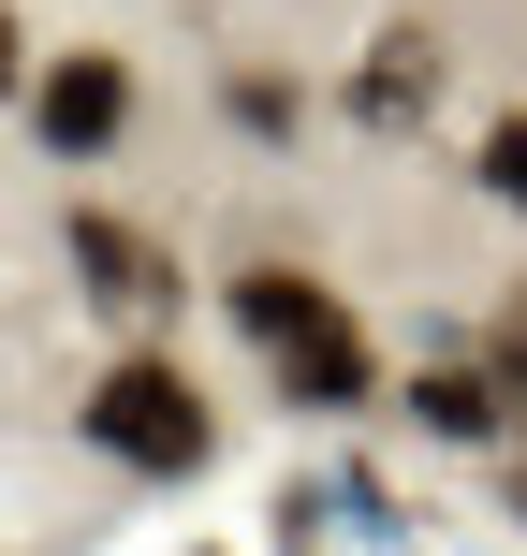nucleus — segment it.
<instances>
[{
  "instance_id": "nucleus-1",
  "label": "nucleus",
  "mask_w": 527,
  "mask_h": 556,
  "mask_svg": "<svg viewBox=\"0 0 527 556\" xmlns=\"http://www.w3.org/2000/svg\"><path fill=\"white\" fill-rule=\"evenodd\" d=\"M235 323L278 352V395H293V410H366V395H381V366H366L352 307H337L323 278H293V264H235Z\"/></svg>"
},
{
  "instance_id": "nucleus-2",
  "label": "nucleus",
  "mask_w": 527,
  "mask_h": 556,
  "mask_svg": "<svg viewBox=\"0 0 527 556\" xmlns=\"http://www.w3.org/2000/svg\"><path fill=\"white\" fill-rule=\"evenodd\" d=\"M88 440H103L117 469H147V483H191L205 469V381L162 366V352H117L103 381H88Z\"/></svg>"
},
{
  "instance_id": "nucleus-3",
  "label": "nucleus",
  "mask_w": 527,
  "mask_h": 556,
  "mask_svg": "<svg viewBox=\"0 0 527 556\" xmlns=\"http://www.w3.org/2000/svg\"><path fill=\"white\" fill-rule=\"evenodd\" d=\"M117 117H133V74H117L103 45H74L59 74H29V132H45L59 162H88V147H117Z\"/></svg>"
},
{
  "instance_id": "nucleus-4",
  "label": "nucleus",
  "mask_w": 527,
  "mask_h": 556,
  "mask_svg": "<svg viewBox=\"0 0 527 556\" xmlns=\"http://www.w3.org/2000/svg\"><path fill=\"white\" fill-rule=\"evenodd\" d=\"M74 264H88V293H103L117 323H147V307H176V264L147 250L133 220H74Z\"/></svg>"
},
{
  "instance_id": "nucleus-5",
  "label": "nucleus",
  "mask_w": 527,
  "mask_h": 556,
  "mask_svg": "<svg viewBox=\"0 0 527 556\" xmlns=\"http://www.w3.org/2000/svg\"><path fill=\"white\" fill-rule=\"evenodd\" d=\"M425 103H440V45H425V29H381L366 74H352V117H366V132H411Z\"/></svg>"
},
{
  "instance_id": "nucleus-6",
  "label": "nucleus",
  "mask_w": 527,
  "mask_h": 556,
  "mask_svg": "<svg viewBox=\"0 0 527 556\" xmlns=\"http://www.w3.org/2000/svg\"><path fill=\"white\" fill-rule=\"evenodd\" d=\"M411 410L440 425V440H499V410H513V381H499V366H425V381H411Z\"/></svg>"
},
{
  "instance_id": "nucleus-7",
  "label": "nucleus",
  "mask_w": 527,
  "mask_h": 556,
  "mask_svg": "<svg viewBox=\"0 0 527 556\" xmlns=\"http://www.w3.org/2000/svg\"><path fill=\"white\" fill-rule=\"evenodd\" d=\"M484 191L527 205V117H499V132H484Z\"/></svg>"
},
{
  "instance_id": "nucleus-8",
  "label": "nucleus",
  "mask_w": 527,
  "mask_h": 556,
  "mask_svg": "<svg viewBox=\"0 0 527 556\" xmlns=\"http://www.w3.org/2000/svg\"><path fill=\"white\" fill-rule=\"evenodd\" d=\"M499 381H527V307H513V323H499Z\"/></svg>"
},
{
  "instance_id": "nucleus-9",
  "label": "nucleus",
  "mask_w": 527,
  "mask_h": 556,
  "mask_svg": "<svg viewBox=\"0 0 527 556\" xmlns=\"http://www.w3.org/2000/svg\"><path fill=\"white\" fill-rule=\"evenodd\" d=\"M0 88H29V59H15V15H0Z\"/></svg>"
},
{
  "instance_id": "nucleus-10",
  "label": "nucleus",
  "mask_w": 527,
  "mask_h": 556,
  "mask_svg": "<svg viewBox=\"0 0 527 556\" xmlns=\"http://www.w3.org/2000/svg\"><path fill=\"white\" fill-rule=\"evenodd\" d=\"M513 498H527V483H513Z\"/></svg>"
}]
</instances>
